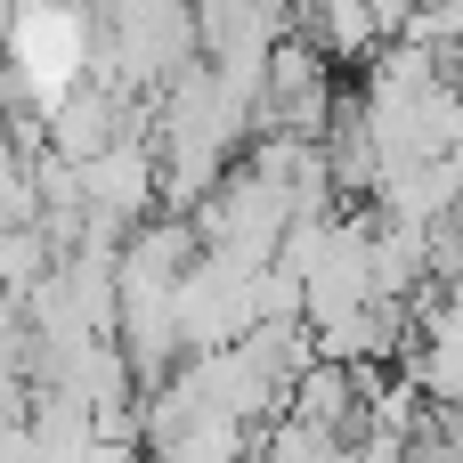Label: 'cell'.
Segmentation results:
<instances>
[{
	"instance_id": "obj_1",
	"label": "cell",
	"mask_w": 463,
	"mask_h": 463,
	"mask_svg": "<svg viewBox=\"0 0 463 463\" xmlns=\"http://www.w3.org/2000/svg\"><path fill=\"white\" fill-rule=\"evenodd\" d=\"M342 114V90H334V57L309 41V33H285L260 65V130H301V138H326Z\"/></svg>"
}]
</instances>
